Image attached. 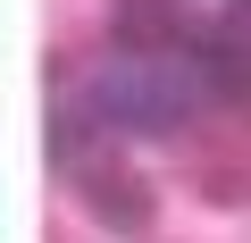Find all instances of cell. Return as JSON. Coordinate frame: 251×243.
<instances>
[{
    "label": "cell",
    "instance_id": "1",
    "mask_svg": "<svg viewBox=\"0 0 251 243\" xmlns=\"http://www.w3.org/2000/svg\"><path fill=\"white\" fill-rule=\"evenodd\" d=\"M201 92L209 76L193 67V51H117L92 76V117H109L126 135H176L201 109Z\"/></svg>",
    "mask_w": 251,
    "mask_h": 243
},
{
    "label": "cell",
    "instance_id": "2",
    "mask_svg": "<svg viewBox=\"0 0 251 243\" xmlns=\"http://www.w3.org/2000/svg\"><path fill=\"white\" fill-rule=\"evenodd\" d=\"M84 201H92V218H100L109 235H126V243H143V235L159 226L151 185H143L134 168H92V176H84Z\"/></svg>",
    "mask_w": 251,
    "mask_h": 243
},
{
    "label": "cell",
    "instance_id": "3",
    "mask_svg": "<svg viewBox=\"0 0 251 243\" xmlns=\"http://www.w3.org/2000/svg\"><path fill=\"white\" fill-rule=\"evenodd\" d=\"M193 67L209 76V92H218V101H251V34H243L234 17L193 26Z\"/></svg>",
    "mask_w": 251,
    "mask_h": 243
},
{
    "label": "cell",
    "instance_id": "4",
    "mask_svg": "<svg viewBox=\"0 0 251 243\" xmlns=\"http://www.w3.org/2000/svg\"><path fill=\"white\" fill-rule=\"evenodd\" d=\"M234 9H251V0H234Z\"/></svg>",
    "mask_w": 251,
    "mask_h": 243
}]
</instances>
